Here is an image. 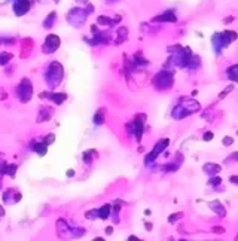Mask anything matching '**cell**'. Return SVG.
I'll return each instance as SVG.
<instances>
[{"mask_svg":"<svg viewBox=\"0 0 238 241\" xmlns=\"http://www.w3.org/2000/svg\"><path fill=\"white\" fill-rule=\"evenodd\" d=\"M109 214H110V205H109V204H104V205L98 210V217H101V219H107V217H109Z\"/></svg>","mask_w":238,"mask_h":241,"instance_id":"30bf717a","label":"cell"},{"mask_svg":"<svg viewBox=\"0 0 238 241\" xmlns=\"http://www.w3.org/2000/svg\"><path fill=\"white\" fill-rule=\"evenodd\" d=\"M232 89H234V86H232V85H231V86H228V88H226V89H225V91H223V92H222L219 97H220V98H225V97L229 94V91H232Z\"/></svg>","mask_w":238,"mask_h":241,"instance_id":"d6986e66","label":"cell"},{"mask_svg":"<svg viewBox=\"0 0 238 241\" xmlns=\"http://www.w3.org/2000/svg\"><path fill=\"white\" fill-rule=\"evenodd\" d=\"M144 226H146V229H147V231H152V223H146Z\"/></svg>","mask_w":238,"mask_h":241,"instance_id":"d4e9b609","label":"cell"},{"mask_svg":"<svg viewBox=\"0 0 238 241\" xmlns=\"http://www.w3.org/2000/svg\"><path fill=\"white\" fill-rule=\"evenodd\" d=\"M232 183H237L238 185V176H231V179H229Z\"/></svg>","mask_w":238,"mask_h":241,"instance_id":"603a6c76","label":"cell"},{"mask_svg":"<svg viewBox=\"0 0 238 241\" xmlns=\"http://www.w3.org/2000/svg\"><path fill=\"white\" fill-rule=\"evenodd\" d=\"M40 97H42V98L48 97V98H49V100H52L55 104H63V101L67 98V95H66V94H63V92H60V94H51V92H45V94H40Z\"/></svg>","mask_w":238,"mask_h":241,"instance_id":"5b68a950","label":"cell"},{"mask_svg":"<svg viewBox=\"0 0 238 241\" xmlns=\"http://www.w3.org/2000/svg\"><path fill=\"white\" fill-rule=\"evenodd\" d=\"M54 140H55V135L54 134H48L46 137H45V143L49 146V144H52L54 143Z\"/></svg>","mask_w":238,"mask_h":241,"instance_id":"2e32d148","label":"cell"},{"mask_svg":"<svg viewBox=\"0 0 238 241\" xmlns=\"http://www.w3.org/2000/svg\"><path fill=\"white\" fill-rule=\"evenodd\" d=\"M73 176H75V170H72V168L67 170V177H73Z\"/></svg>","mask_w":238,"mask_h":241,"instance_id":"7402d4cb","label":"cell"},{"mask_svg":"<svg viewBox=\"0 0 238 241\" xmlns=\"http://www.w3.org/2000/svg\"><path fill=\"white\" fill-rule=\"evenodd\" d=\"M92 155H95V150H85V152H83V161H85L86 164H89Z\"/></svg>","mask_w":238,"mask_h":241,"instance_id":"4fadbf2b","label":"cell"},{"mask_svg":"<svg viewBox=\"0 0 238 241\" xmlns=\"http://www.w3.org/2000/svg\"><path fill=\"white\" fill-rule=\"evenodd\" d=\"M210 207H211V208H214V211H216L217 214L225 216V208L222 207V204H220L219 201H213V202H210Z\"/></svg>","mask_w":238,"mask_h":241,"instance_id":"9c48e42d","label":"cell"},{"mask_svg":"<svg viewBox=\"0 0 238 241\" xmlns=\"http://www.w3.org/2000/svg\"><path fill=\"white\" fill-rule=\"evenodd\" d=\"M60 45H61V40L57 34H48L45 43H43V52H46V54L55 52L60 48Z\"/></svg>","mask_w":238,"mask_h":241,"instance_id":"3957f363","label":"cell"},{"mask_svg":"<svg viewBox=\"0 0 238 241\" xmlns=\"http://www.w3.org/2000/svg\"><path fill=\"white\" fill-rule=\"evenodd\" d=\"M119 39H118V42H120V40H125L126 39V36H128V30L126 28H119Z\"/></svg>","mask_w":238,"mask_h":241,"instance_id":"5bb4252c","label":"cell"},{"mask_svg":"<svg viewBox=\"0 0 238 241\" xmlns=\"http://www.w3.org/2000/svg\"><path fill=\"white\" fill-rule=\"evenodd\" d=\"M159 19H162V21H168V22H176V21H177L176 15H174L171 10H168V12H165L164 15H161V16H158V18H155V21H159Z\"/></svg>","mask_w":238,"mask_h":241,"instance_id":"52a82bcc","label":"cell"},{"mask_svg":"<svg viewBox=\"0 0 238 241\" xmlns=\"http://www.w3.org/2000/svg\"><path fill=\"white\" fill-rule=\"evenodd\" d=\"M54 1H55V3H58V1H60V0H54Z\"/></svg>","mask_w":238,"mask_h":241,"instance_id":"4316f807","label":"cell"},{"mask_svg":"<svg viewBox=\"0 0 238 241\" xmlns=\"http://www.w3.org/2000/svg\"><path fill=\"white\" fill-rule=\"evenodd\" d=\"M112 232H113V228H112V226H107V228H106V234H107V235H110Z\"/></svg>","mask_w":238,"mask_h":241,"instance_id":"cb8c5ba5","label":"cell"},{"mask_svg":"<svg viewBox=\"0 0 238 241\" xmlns=\"http://www.w3.org/2000/svg\"><path fill=\"white\" fill-rule=\"evenodd\" d=\"M213 137H214V134H213L211 131H207V132L204 134V140H205V141H210Z\"/></svg>","mask_w":238,"mask_h":241,"instance_id":"ffe728a7","label":"cell"},{"mask_svg":"<svg viewBox=\"0 0 238 241\" xmlns=\"http://www.w3.org/2000/svg\"><path fill=\"white\" fill-rule=\"evenodd\" d=\"M104 122V112L103 110H98L95 115H94V123L95 125H101Z\"/></svg>","mask_w":238,"mask_h":241,"instance_id":"7c38bea8","label":"cell"},{"mask_svg":"<svg viewBox=\"0 0 238 241\" xmlns=\"http://www.w3.org/2000/svg\"><path fill=\"white\" fill-rule=\"evenodd\" d=\"M40 112H42V113L39 115V118H37V122H45V120L52 118V116H51V115H52V110H51L49 107H45V106H43V107L40 109Z\"/></svg>","mask_w":238,"mask_h":241,"instance_id":"8992f818","label":"cell"},{"mask_svg":"<svg viewBox=\"0 0 238 241\" xmlns=\"http://www.w3.org/2000/svg\"><path fill=\"white\" fill-rule=\"evenodd\" d=\"M213 232H217V234H223V232H225V229H223V228H220V226H216V228H213Z\"/></svg>","mask_w":238,"mask_h":241,"instance_id":"44dd1931","label":"cell"},{"mask_svg":"<svg viewBox=\"0 0 238 241\" xmlns=\"http://www.w3.org/2000/svg\"><path fill=\"white\" fill-rule=\"evenodd\" d=\"M30 10V0H15L13 1V13L16 16H22Z\"/></svg>","mask_w":238,"mask_h":241,"instance_id":"277c9868","label":"cell"},{"mask_svg":"<svg viewBox=\"0 0 238 241\" xmlns=\"http://www.w3.org/2000/svg\"><path fill=\"white\" fill-rule=\"evenodd\" d=\"M182 216H183L182 213H177V214H171V216L168 217V222H170V223H173V222H176L177 219H180Z\"/></svg>","mask_w":238,"mask_h":241,"instance_id":"e0dca14e","label":"cell"},{"mask_svg":"<svg viewBox=\"0 0 238 241\" xmlns=\"http://www.w3.org/2000/svg\"><path fill=\"white\" fill-rule=\"evenodd\" d=\"M31 95H33V85H31V82L28 79H22L21 83L16 86V97L22 103H27V101H30Z\"/></svg>","mask_w":238,"mask_h":241,"instance_id":"7a4b0ae2","label":"cell"},{"mask_svg":"<svg viewBox=\"0 0 238 241\" xmlns=\"http://www.w3.org/2000/svg\"><path fill=\"white\" fill-rule=\"evenodd\" d=\"M3 216H4V210H3V207L0 205V219H1Z\"/></svg>","mask_w":238,"mask_h":241,"instance_id":"484cf974","label":"cell"},{"mask_svg":"<svg viewBox=\"0 0 238 241\" xmlns=\"http://www.w3.org/2000/svg\"><path fill=\"white\" fill-rule=\"evenodd\" d=\"M12 58H13L12 54H9V52H1V54H0V66H6Z\"/></svg>","mask_w":238,"mask_h":241,"instance_id":"8fae6325","label":"cell"},{"mask_svg":"<svg viewBox=\"0 0 238 241\" xmlns=\"http://www.w3.org/2000/svg\"><path fill=\"white\" fill-rule=\"evenodd\" d=\"M232 143H234V138H232V137L226 135V137L223 138V144H225V146H231Z\"/></svg>","mask_w":238,"mask_h":241,"instance_id":"ac0fdd59","label":"cell"},{"mask_svg":"<svg viewBox=\"0 0 238 241\" xmlns=\"http://www.w3.org/2000/svg\"><path fill=\"white\" fill-rule=\"evenodd\" d=\"M33 149H34V152H36L37 155L43 156V155L46 153V150H48V144H46L45 141H39L37 144H34V146H33Z\"/></svg>","mask_w":238,"mask_h":241,"instance_id":"ba28073f","label":"cell"},{"mask_svg":"<svg viewBox=\"0 0 238 241\" xmlns=\"http://www.w3.org/2000/svg\"><path fill=\"white\" fill-rule=\"evenodd\" d=\"M7 176H10V177H15V173H16V165H9L7 167Z\"/></svg>","mask_w":238,"mask_h":241,"instance_id":"9a60e30c","label":"cell"},{"mask_svg":"<svg viewBox=\"0 0 238 241\" xmlns=\"http://www.w3.org/2000/svg\"><path fill=\"white\" fill-rule=\"evenodd\" d=\"M63 75H64V70H63V66L58 63V61H52L45 73V79H46V83L51 86V88H55L61 83L63 80Z\"/></svg>","mask_w":238,"mask_h":241,"instance_id":"6da1fadb","label":"cell"}]
</instances>
